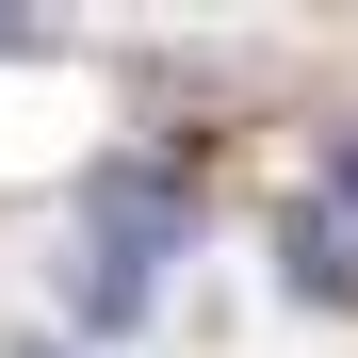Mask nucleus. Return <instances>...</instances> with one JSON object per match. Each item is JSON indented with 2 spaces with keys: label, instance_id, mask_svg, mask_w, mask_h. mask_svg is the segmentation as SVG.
<instances>
[{
  "label": "nucleus",
  "instance_id": "nucleus-1",
  "mask_svg": "<svg viewBox=\"0 0 358 358\" xmlns=\"http://www.w3.org/2000/svg\"><path fill=\"white\" fill-rule=\"evenodd\" d=\"M293 293H310V310H342V293H358V261H342V228H326V212L293 228Z\"/></svg>",
  "mask_w": 358,
  "mask_h": 358
},
{
  "label": "nucleus",
  "instance_id": "nucleus-2",
  "mask_svg": "<svg viewBox=\"0 0 358 358\" xmlns=\"http://www.w3.org/2000/svg\"><path fill=\"white\" fill-rule=\"evenodd\" d=\"M326 179H342V196H358V131H342V147H326Z\"/></svg>",
  "mask_w": 358,
  "mask_h": 358
},
{
  "label": "nucleus",
  "instance_id": "nucleus-3",
  "mask_svg": "<svg viewBox=\"0 0 358 358\" xmlns=\"http://www.w3.org/2000/svg\"><path fill=\"white\" fill-rule=\"evenodd\" d=\"M17 33H33V17H0V49H17Z\"/></svg>",
  "mask_w": 358,
  "mask_h": 358
}]
</instances>
